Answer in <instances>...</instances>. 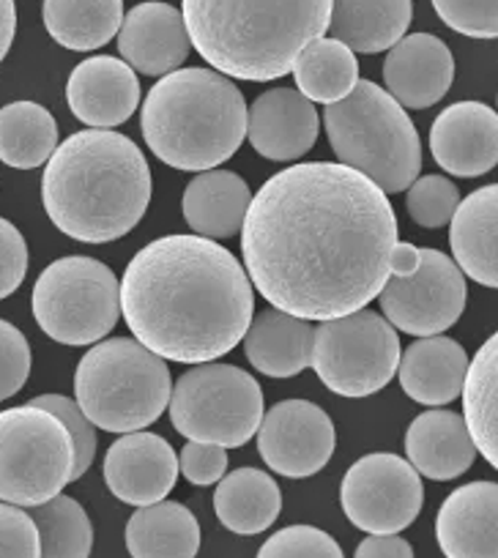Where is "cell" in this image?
I'll list each match as a JSON object with an SVG mask.
<instances>
[{
	"label": "cell",
	"mask_w": 498,
	"mask_h": 558,
	"mask_svg": "<svg viewBox=\"0 0 498 558\" xmlns=\"http://www.w3.org/2000/svg\"><path fill=\"white\" fill-rule=\"evenodd\" d=\"M394 241L387 192L340 162H302L271 175L241 225L253 288L304 320L367 307L389 279Z\"/></svg>",
	"instance_id": "1"
},
{
	"label": "cell",
	"mask_w": 498,
	"mask_h": 558,
	"mask_svg": "<svg viewBox=\"0 0 498 558\" xmlns=\"http://www.w3.org/2000/svg\"><path fill=\"white\" fill-rule=\"evenodd\" d=\"M121 315L165 362L201 364L233 351L255 315V288L230 250L206 235H162L130 260Z\"/></svg>",
	"instance_id": "2"
},
{
	"label": "cell",
	"mask_w": 498,
	"mask_h": 558,
	"mask_svg": "<svg viewBox=\"0 0 498 558\" xmlns=\"http://www.w3.org/2000/svg\"><path fill=\"white\" fill-rule=\"evenodd\" d=\"M41 201L63 235L110 244L146 217L151 168L126 134L88 129L63 140L47 159Z\"/></svg>",
	"instance_id": "3"
},
{
	"label": "cell",
	"mask_w": 498,
	"mask_h": 558,
	"mask_svg": "<svg viewBox=\"0 0 498 558\" xmlns=\"http://www.w3.org/2000/svg\"><path fill=\"white\" fill-rule=\"evenodd\" d=\"M331 0H181L190 45L224 77L271 83L291 74L329 31Z\"/></svg>",
	"instance_id": "4"
},
{
	"label": "cell",
	"mask_w": 498,
	"mask_h": 558,
	"mask_svg": "<svg viewBox=\"0 0 498 558\" xmlns=\"http://www.w3.org/2000/svg\"><path fill=\"white\" fill-rule=\"evenodd\" d=\"M141 129L157 159L203 173L228 162L244 143V94L214 69H175L148 90Z\"/></svg>",
	"instance_id": "5"
},
{
	"label": "cell",
	"mask_w": 498,
	"mask_h": 558,
	"mask_svg": "<svg viewBox=\"0 0 498 558\" xmlns=\"http://www.w3.org/2000/svg\"><path fill=\"white\" fill-rule=\"evenodd\" d=\"M324 126L340 165L367 175L387 195L405 192L420 179V132L381 85L359 80L351 94L326 107Z\"/></svg>",
	"instance_id": "6"
},
{
	"label": "cell",
	"mask_w": 498,
	"mask_h": 558,
	"mask_svg": "<svg viewBox=\"0 0 498 558\" xmlns=\"http://www.w3.org/2000/svg\"><path fill=\"white\" fill-rule=\"evenodd\" d=\"M170 391L168 362L132 337L99 340L74 373L77 405L96 427L118 436L159 422Z\"/></svg>",
	"instance_id": "7"
},
{
	"label": "cell",
	"mask_w": 498,
	"mask_h": 558,
	"mask_svg": "<svg viewBox=\"0 0 498 558\" xmlns=\"http://www.w3.org/2000/svg\"><path fill=\"white\" fill-rule=\"evenodd\" d=\"M31 307L50 340L72 348L94 345L121 318V286L112 268L96 257L69 255L39 274Z\"/></svg>",
	"instance_id": "8"
},
{
	"label": "cell",
	"mask_w": 498,
	"mask_h": 558,
	"mask_svg": "<svg viewBox=\"0 0 498 558\" xmlns=\"http://www.w3.org/2000/svg\"><path fill=\"white\" fill-rule=\"evenodd\" d=\"M170 422L190 441L235 449L255 438L264 389L235 364H192L170 391Z\"/></svg>",
	"instance_id": "9"
},
{
	"label": "cell",
	"mask_w": 498,
	"mask_h": 558,
	"mask_svg": "<svg viewBox=\"0 0 498 558\" xmlns=\"http://www.w3.org/2000/svg\"><path fill=\"white\" fill-rule=\"evenodd\" d=\"M72 436L56 413L34 402L0 411V501H50L72 482Z\"/></svg>",
	"instance_id": "10"
},
{
	"label": "cell",
	"mask_w": 498,
	"mask_h": 558,
	"mask_svg": "<svg viewBox=\"0 0 498 558\" xmlns=\"http://www.w3.org/2000/svg\"><path fill=\"white\" fill-rule=\"evenodd\" d=\"M398 329L384 315L362 307L318 320L309 367L340 397H369L389 386L400 362Z\"/></svg>",
	"instance_id": "11"
},
{
	"label": "cell",
	"mask_w": 498,
	"mask_h": 558,
	"mask_svg": "<svg viewBox=\"0 0 498 558\" xmlns=\"http://www.w3.org/2000/svg\"><path fill=\"white\" fill-rule=\"evenodd\" d=\"M340 504L364 534H400L420 518L425 487L420 471L400 454H364L342 476Z\"/></svg>",
	"instance_id": "12"
},
{
	"label": "cell",
	"mask_w": 498,
	"mask_h": 558,
	"mask_svg": "<svg viewBox=\"0 0 498 558\" xmlns=\"http://www.w3.org/2000/svg\"><path fill=\"white\" fill-rule=\"evenodd\" d=\"M384 318L414 337L444 335L465 310V277L441 250H420V266L409 277H389L378 291Z\"/></svg>",
	"instance_id": "13"
},
{
	"label": "cell",
	"mask_w": 498,
	"mask_h": 558,
	"mask_svg": "<svg viewBox=\"0 0 498 558\" xmlns=\"http://www.w3.org/2000/svg\"><path fill=\"white\" fill-rule=\"evenodd\" d=\"M258 452L275 474L307 480L335 454V425L329 413L309 400H286L264 411L258 427Z\"/></svg>",
	"instance_id": "14"
},
{
	"label": "cell",
	"mask_w": 498,
	"mask_h": 558,
	"mask_svg": "<svg viewBox=\"0 0 498 558\" xmlns=\"http://www.w3.org/2000/svg\"><path fill=\"white\" fill-rule=\"evenodd\" d=\"M105 482L118 501L148 507L173 493L179 482V458L168 438L157 433H123L105 454Z\"/></svg>",
	"instance_id": "15"
},
{
	"label": "cell",
	"mask_w": 498,
	"mask_h": 558,
	"mask_svg": "<svg viewBox=\"0 0 498 558\" xmlns=\"http://www.w3.org/2000/svg\"><path fill=\"white\" fill-rule=\"evenodd\" d=\"M438 168L460 179L487 175L498 162V116L482 101H458L438 112L430 129Z\"/></svg>",
	"instance_id": "16"
},
{
	"label": "cell",
	"mask_w": 498,
	"mask_h": 558,
	"mask_svg": "<svg viewBox=\"0 0 498 558\" xmlns=\"http://www.w3.org/2000/svg\"><path fill=\"white\" fill-rule=\"evenodd\" d=\"M320 116L315 101L296 88H271L246 107V137L255 151L271 162L302 159L315 146Z\"/></svg>",
	"instance_id": "17"
},
{
	"label": "cell",
	"mask_w": 498,
	"mask_h": 558,
	"mask_svg": "<svg viewBox=\"0 0 498 558\" xmlns=\"http://www.w3.org/2000/svg\"><path fill=\"white\" fill-rule=\"evenodd\" d=\"M66 101L77 121L94 129H112L135 116L141 105V83L126 61L94 56L69 74Z\"/></svg>",
	"instance_id": "18"
},
{
	"label": "cell",
	"mask_w": 498,
	"mask_h": 558,
	"mask_svg": "<svg viewBox=\"0 0 498 558\" xmlns=\"http://www.w3.org/2000/svg\"><path fill=\"white\" fill-rule=\"evenodd\" d=\"M190 34L175 7L148 0L132 9L118 28V52L135 72L165 77L190 58Z\"/></svg>",
	"instance_id": "19"
},
{
	"label": "cell",
	"mask_w": 498,
	"mask_h": 558,
	"mask_svg": "<svg viewBox=\"0 0 498 558\" xmlns=\"http://www.w3.org/2000/svg\"><path fill=\"white\" fill-rule=\"evenodd\" d=\"M454 80V58L433 34L403 36L384 61L387 94L409 110H427L449 94Z\"/></svg>",
	"instance_id": "20"
},
{
	"label": "cell",
	"mask_w": 498,
	"mask_h": 558,
	"mask_svg": "<svg viewBox=\"0 0 498 558\" xmlns=\"http://www.w3.org/2000/svg\"><path fill=\"white\" fill-rule=\"evenodd\" d=\"M436 539L447 558L498 556V485L469 482L449 493L436 518Z\"/></svg>",
	"instance_id": "21"
},
{
	"label": "cell",
	"mask_w": 498,
	"mask_h": 558,
	"mask_svg": "<svg viewBox=\"0 0 498 558\" xmlns=\"http://www.w3.org/2000/svg\"><path fill=\"white\" fill-rule=\"evenodd\" d=\"M405 460L422 476L449 482L474 465L476 447L463 416L452 411H425L405 430Z\"/></svg>",
	"instance_id": "22"
},
{
	"label": "cell",
	"mask_w": 498,
	"mask_h": 558,
	"mask_svg": "<svg viewBox=\"0 0 498 558\" xmlns=\"http://www.w3.org/2000/svg\"><path fill=\"white\" fill-rule=\"evenodd\" d=\"M469 353L449 337H420L411 348L400 351L398 378L405 395L422 405H447L463 389Z\"/></svg>",
	"instance_id": "23"
},
{
	"label": "cell",
	"mask_w": 498,
	"mask_h": 558,
	"mask_svg": "<svg viewBox=\"0 0 498 558\" xmlns=\"http://www.w3.org/2000/svg\"><path fill=\"white\" fill-rule=\"evenodd\" d=\"M315 326L271 307L253 315L244 331V353L258 373L269 378H293L313 362Z\"/></svg>",
	"instance_id": "24"
},
{
	"label": "cell",
	"mask_w": 498,
	"mask_h": 558,
	"mask_svg": "<svg viewBox=\"0 0 498 558\" xmlns=\"http://www.w3.org/2000/svg\"><path fill=\"white\" fill-rule=\"evenodd\" d=\"M498 186L487 184L458 203L449 219V246L463 274L485 288H498L496 260Z\"/></svg>",
	"instance_id": "25"
},
{
	"label": "cell",
	"mask_w": 498,
	"mask_h": 558,
	"mask_svg": "<svg viewBox=\"0 0 498 558\" xmlns=\"http://www.w3.org/2000/svg\"><path fill=\"white\" fill-rule=\"evenodd\" d=\"M253 201L250 184L230 170H203L184 190V219L197 235L222 241L241 230Z\"/></svg>",
	"instance_id": "26"
},
{
	"label": "cell",
	"mask_w": 498,
	"mask_h": 558,
	"mask_svg": "<svg viewBox=\"0 0 498 558\" xmlns=\"http://www.w3.org/2000/svg\"><path fill=\"white\" fill-rule=\"evenodd\" d=\"M411 17V0H331L326 34L353 52L376 56L403 39Z\"/></svg>",
	"instance_id": "27"
},
{
	"label": "cell",
	"mask_w": 498,
	"mask_h": 558,
	"mask_svg": "<svg viewBox=\"0 0 498 558\" xmlns=\"http://www.w3.org/2000/svg\"><path fill=\"white\" fill-rule=\"evenodd\" d=\"M214 512L233 534H264L282 512V493L275 476L258 469H235L217 482Z\"/></svg>",
	"instance_id": "28"
},
{
	"label": "cell",
	"mask_w": 498,
	"mask_h": 558,
	"mask_svg": "<svg viewBox=\"0 0 498 558\" xmlns=\"http://www.w3.org/2000/svg\"><path fill=\"white\" fill-rule=\"evenodd\" d=\"M126 550L135 558H195L201 525L195 514L175 501L137 507L126 523Z\"/></svg>",
	"instance_id": "29"
},
{
	"label": "cell",
	"mask_w": 498,
	"mask_h": 558,
	"mask_svg": "<svg viewBox=\"0 0 498 558\" xmlns=\"http://www.w3.org/2000/svg\"><path fill=\"white\" fill-rule=\"evenodd\" d=\"M123 0H45V28L61 47L90 52L116 39Z\"/></svg>",
	"instance_id": "30"
},
{
	"label": "cell",
	"mask_w": 498,
	"mask_h": 558,
	"mask_svg": "<svg viewBox=\"0 0 498 558\" xmlns=\"http://www.w3.org/2000/svg\"><path fill=\"white\" fill-rule=\"evenodd\" d=\"M498 337H487L485 345L469 362L463 378V422L476 452L487 465H498V427H496V380H498Z\"/></svg>",
	"instance_id": "31"
},
{
	"label": "cell",
	"mask_w": 498,
	"mask_h": 558,
	"mask_svg": "<svg viewBox=\"0 0 498 558\" xmlns=\"http://www.w3.org/2000/svg\"><path fill=\"white\" fill-rule=\"evenodd\" d=\"M58 148V126L36 101H12L0 110V162L14 170L47 165Z\"/></svg>",
	"instance_id": "32"
},
{
	"label": "cell",
	"mask_w": 498,
	"mask_h": 558,
	"mask_svg": "<svg viewBox=\"0 0 498 558\" xmlns=\"http://www.w3.org/2000/svg\"><path fill=\"white\" fill-rule=\"evenodd\" d=\"M291 74L299 94L307 96L309 101L331 105L351 94L353 85L359 83V61L351 47L331 36H320L299 52Z\"/></svg>",
	"instance_id": "33"
},
{
	"label": "cell",
	"mask_w": 498,
	"mask_h": 558,
	"mask_svg": "<svg viewBox=\"0 0 498 558\" xmlns=\"http://www.w3.org/2000/svg\"><path fill=\"white\" fill-rule=\"evenodd\" d=\"M31 509L36 531H39L41 556L45 558H88L94 547V525L83 504L72 496H52L50 501Z\"/></svg>",
	"instance_id": "34"
},
{
	"label": "cell",
	"mask_w": 498,
	"mask_h": 558,
	"mask_svg": "<svg viewBox=\"0 0 498 558\" xmlns=\"http://www.w3.org/2000/svg\"><path fill=\"white\" fill-rule=\"evenodd\" d=\"M460 203V190L447 175H420L409 186V206L411 219L420 228H444L452 219L454 208Z\"/></svg>",
	"instance_id": "35"
},
{
	"label": "cell",
	"mask_w": 498,
	"mask_h": 558,
	"mask_svg": "<svg viewBox=\"0 0 498 558\" xmlns=\"http://www.w3.org/2000/svg\"><path fill=\"white\" fill-rule=\"evenodd\" d=\"M34 405L45 408V411L56 413L66 425L69 436L74 444V465H72V482H77L85 471L90 469L96 458V425L83 413V408L77 405V400H69L63 395H41L36 400H31Z\"/></svg>",
	"instance_id": "36"
},
{
	"label": "cell",
	"mask_w": 498,
	"mask_h": 558,
	"mask_svg": "<svg viewBox=\"0 0 498 558\" xmlns=\"http://www.w3.org/2000/svg\"><path fill=\"white\" fill-rule=\"evenodd\" d=\"M260 558H340L342 550L326 531L315 525H288L258 550Z\"/></svg>",
	"instance_id": "37"
},
{
	"label": "cell",
	"mask_w": 498,
	"mask_h": 558,
	"mask_svg": "<svg viewBox=\"0 0 498 558\" xmlns=\"http://www.w3.org/2000/svg\"><path fill=\"white\" fill-rule=\"evenodd\" d=\"M433 9L447 28L469 39L498 36V0H433Z\"/></svg>",
	"instance_id": "38"
},
{
	"label": "cell",
	"mask_w": 498,
	"mask_h": 558,
	"mask_svg": "<svg viewBox=\"0 0 498 558\" xmlns=\"http://www.w3.org/2000/svg\"><path fill=\"white\" fill-rule=\"evenodd\" d=\"M31 375V345L23 331L0 320V402L17 395Z\"/></svg>",
	"instance_id": "39"
},
{
	"label": "cell",
	"mask_w": 498,
	"mask_h": 558,
	"mask_svg": "<svg viewBox=\"0 0 498 558\" xmlns=\"http://www.w3.org/2000/svg\"><path fill=\"white\" fill-rule=\"evenodd\" d=\"M41 542L34 518L23 507L0 501V558H39Z\"/></svg>",
	"instance_id": "40"
},
{
	"label": "cell",
	"mask_w": 498,
	"mask_h": 558,
	"mask_svg": "<svg viewBox=\"0 0 498 558\" xmlns=\"http://www.w3.org/2000/svg\"><path fill=\"white\" fill-rule=\"evenodd\" d=\"M28 274V244L9 219L0 217V302L23 286Z\"/></svg>",
	"instance_id": "41"
},
{
	"label": "cell",
	"mask_w": 498,
	"mask_h": 558,
	"mask_svg": "<svg viewBox=\"0 0 498 558\" xmlns=\"http://www.w3.org/2000/svg\"><path fill=\"white\" fill-rule=\"evenodd\" d=\"M179 471L192 485L208 487L222 480L224 471H228V452L219 444L190 441L181 449Z\"/></svg>",
	"instance_id": "42"
},
{
	"label": "cell",
	"mask_w": 498,
	"mask_h": 558,
	"mask_svg": "<svg viewBox=\"0 0 498 558\" xmlns=\"http://www.w3.org/2000/svg\"><path fill=\"white\" fill-rule=\"evenodd\" d=\"M359 558H414V547L398 534H369L356 547Z\"/></svg>",
	"instance_id": "43"
},
{
	"label": "cell",
	"mask_w": 498,
	"mask_h": 558,
	"mask_svg": "<svg viewBox=\"0 0 498 558\" xmlns=\"http://www.w3.org/2000/svg\"><path fill=\"white\" fill-rule=\"evenodd\" d=\"M420 266V246L409 244V241H394L392 252H389V277H409Z\"/></svg>",
	"instance_id": "44"
},
{
	"label": "cell",
	"mask_w": 498,
	"mask_h": 558,
	"mask_svg": "<svg viewBox=\"0 0 498 558\" xmlns=\"http://www.w3.org/2000/svg\"><path fill=\"white\" fill-rule=\"evenodd\" d=\"M14 34H17V3L0 0V63L12 50Z\"/></svg>",
	"instance_id": "45"
}]
</instances>
